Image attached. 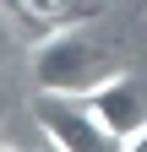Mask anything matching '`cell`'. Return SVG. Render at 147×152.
Segmentation results:
<instances>
[{
  "instance_id": "cell-1",
  "label": "cell",
  "mask_w": 147,
  "mask_h": 152,
  "mask_svg": "<svg viewBox=\"0 0 147 152\" xmlns=\"http://www.w3.org/2000/svg\"><path fill=\"white\" fill-rule=\"evenodd\" d=\"M115 71H120L115 54L87 33V22H65V27H54L49 38L33 44V82L44 92H76L82 98Z\"/></svg>"
},
{
  "instance_id": "cell-2",
  "label": "cell",
  "mask_w": 147,
  "mask_h": 152,
  "mask_svg": "<svg viewBox=\"0 0 147 152\" xmlns=\"http://www.w3.org/2000/svg\"><path fill=\"white\" fill-rule=\"evenodd\" d=\"M33 120L49 136V147H60V152H109V147H120V136L98 120V109L87 98H76V92H38Z\"/></svg>"
},
{
  "instance_id": "cell-3",
  "label": "cell",
  "mask_w": 147,
  "mask_h": 152,
  "mask_svg": "<svg viewBox=\"0 0 147 152\" xmlns=\"http://www.w3.org/2000/svg\"><path fill=\"white\" fill-rule=\"evenodd\" d=\"M87 103L98 109V120L120 136V147L136 136V130L147 125V87L136 82L131 71H115V76H104V82L93 87V92H82Z\"/></svg>"
},
{
  "instance_id": "cell-4",
  "label": "cell",
  "mask_w": 147,
  "mask_h": 152,
  "mask_svg": "<svg viewBox=\"0 0 147 152\" xmlns=\"http://www.w3.org/2000/svg\"><path fill=\"white\" fill-rule=\"evenodd\" d=\"M16 11L44 27H65V22H93L104 11V0H16Z\"/></svg>"
},
{
  "instance_id": "cell-5",
  "label": "cell",
  "mask_w": 147,
  "mask_h": 152,
  "mask_svg": "<svg viewBox=\"0 0 147 152\" xmlns=\"http://www.w3.org/2000/svg\"><path fill=\"white\" fill-rule=\"evenodd\" d=\"M11 38H16V16H11L6 0H0V44H11Z\"/></svg>"
}]
</instances>
